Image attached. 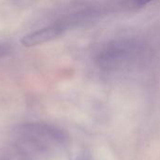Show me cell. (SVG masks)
<instances>
[{
    "mask_svg": "<svg viewBox=\"0 0 160 160\" xmlns=\"http://www.w3.org/2000/svg\"><path fill=\"white\" fill-rule=\"evenodd\" d=\"M137 4L139 5H144V4H147V3H150L154 0H135Z\"/></svg>",
    "mask_w": 160,
    "mask_h": 160,
    "instance_id": "3957f363",
    "label": "cell"
},
{
    "mask_svg": "<svg viewBox=\"0 0 160 160\" xmlns=\"http://www.w3.org/2000/svg\"><path fill=\"white\" fill-rule=\"evenodd\" d=\"M142 47V43L135 38L114 40L100 52L98 62L103 68H115L136 57Z\"/></svg>",
    "mask_w": 160,
    "mask_h": 160,
    "instance_id": "6da1fadb",
    "label": "cell"
},
{
    "mask_svg": "<svg viewBox=\"0 0 160 160\" xmlns=\"http://www.w3.org/2000/svg\"><path fill=\"white\" fill-rule=\"evenodd\" d=\"M78 160H90L87 157H85V156H81L79 158H78Z\"/></svg>",
    "mask_w": 160,
    "mask_h": 160,
    "instance_id": "277c9868",
    "label": "cell"
},
{
    "mask_svg": "<svg viewBox=\"0 0 160 160\" xmlns=\"http://www.w3.org/2000/svg\"><path fill=\"white\" fill-rule=\"evenodd\" d=\"M63 28L59 25H52L49 27H45L42 29H39L38 31L32 32L26 36H24L21 42L26 46V47H31L35 45H39L41 43L47 42L54 38H56L61 32Z\"/></svg>",
    "mask_w": 160,
    "mask_h": 160,
    "instance_id": "7a4b0ae2",
    "label": "cell"
}]
</instances>
